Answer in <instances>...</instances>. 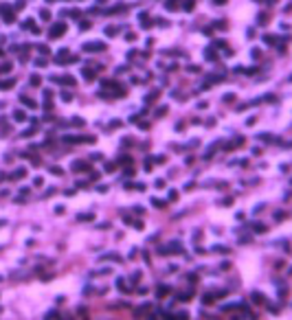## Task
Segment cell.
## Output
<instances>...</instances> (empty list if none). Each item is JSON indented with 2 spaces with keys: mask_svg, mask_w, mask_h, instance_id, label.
<instances>
[{
  "mask_svg": "<svg viewBox=\"0 0 292 320\" xmlns=\"http://www.w3.org/2000/svg\"><path fill=\"white\" fill-rule=\"evenodd\" d=\"M62 99H64V101H70V99H73V97H70L68 92H62Z\"/></svg>",
  "mask_w": 292,
  "mask_h": 320,
  "instance_id": "12",
  "label": "cell"
},
{
  "mask_svg": "<svg viewBox=\"0 0 292 320\" xmlns=\"http://www.w3.org/2000/svg\"><path fill=\"white\" fill-rule=\"evenodd\" d=\"M40 18H42V20H51V13L46 11V9H42V11H40Z\"/></svg>",
  "mask_w": 292,
  "mask_h": 320,
  "instance_id": "6",
  "label": "cell"
},
{
  "mask_svg": "<svg viewBox=\"0 0 292 320\" xmlns=\"http://www.w3.org/2000/svg\"><path fill=\"white\" fill-rule=\"evenodd\" d=\"M0 55H2V50H0Z\"/></svg>",
  "mask_w": 292,
  "mask_h": 320,
  "instance_id": "13",
  "label": "cell"
},
{
  "mask_svg": "<svg viewBox=\"0 0 292 320\" xmlns=\"http://www.w3.org/2000/svg\"><path fill=\"white\" fill-rule=\"evenodd\" d=\"M13 83H16L13 79H2L0 81V90H9V88H13Z\"/></svg>",
  "mask_w": 292,
  "mask_h": 320,
  "instance_id": "3",
  "label": "cell"
},
{
  "mask_svg": "<svg viewBox=\"0 0 292 320\" xmlns=\"http://www.w3.org/2000/svg\"><path fill=\"white\" fill-rule=\"evenodd\" d=\"M51 171L55 173V175H62V173H64V171H62V167H53V169H51Z\"/></svg>",
  "mask_w": 292,
  "mask_h": 320,
  "instance_id": "10",
  "label": "cell"
},
{
  "mask_svg": "<svg viewBox=\"0 0 292 320\" xmlns=\"http://www.w3.org/2000/svg\"><path fill=\"white\" fill-rule=\"evenodd\" d=\"M84 77H86V79H92L94 75H92V70H88V68H84Z\"/></svg>",
  "mask_w": 292,
  "mask_h": 320,
  "instance_id": "7",
  "label": "cell"
},
{
  "mask_svg": "<svg viewBox=\"0 0 292 320\" xmlns=\"http://www.w3.org/2000/svg\"><path fill=\"white\" fill-rule=\"evenodd\" d=\"M31 86H40V77H37V75L31 77Z\"/></svg>",
  "mask_w": 292,
  "mask_h": 320,
  "instance_id": "9",
  "label": "cell"
},
{
  "mask_svg": "<svg viewBox=\"0 0 292 320\" xmlns=\"http://www.w3.org/2000/svg\"><path fill=\"white\" fill-rule=\"evenodd\" d=\"M13 116H16V121H24V112H22V110H16V112H13Z\"/></svg>",
  "mask_w": 292,
  "mask_h": 320,
  "instance_id": "4",
  "label": "cell"
},
{
  "mask_svg": "<svg viewBox=\"0 0 292 320\" xmlns=\"http://www.w3.org/2000/svg\"><path fill=\"white\" fill-rule=\"evenodd\" d=\"M22 101H24L26 108H35V101H31V99H22Z\"/></svg>",
  "mask_w": 292,
  "mask_h": 320,
  "instance_id": "8",
  "label": "cell"
},
{
  "mask_svg": "<svg viewBox=\"0 0 292 320\" xmlns=\"http://www.w3.org/2000/svg\"><path fill=\"white\" fill-rule=\"evenodd\" d=\"M26 175V169H18V171L13 173V178H24Z\"/></svg>",
  "mask_w": 292,
  "mask_h": 320,
  "instance_id": "5",
  "label": "cell"
},
{
  "mask_svg": "<svg viewBox=\"0 0 292 320\" xmlns=\"http://www.w3.org/2000/svg\"><path fill=\"white\" fill-rule=\"evenodd\" d=\"M37 50H40L42 55H46V53H49V48H46V46H37Z\"/></svg>",
  "mask_w": 292,
  "mask_h": 320,
  "instance_id": "11",
  "label": "cell"
},
{
  "mask_svg": "<svg viewBox=\"0 0 292 320\" xmlns=\"http://www.w3.org/2000/svg\"><path fill=\"white\" fill-rule=\"evenodd\" d=\"M64 31H66V24H64V22H57V24H53V26H51L49 35H51V37H62V35H64Z\"/></svg>",
  "mask_w": 292,
  "mask_h": 320,
  "instance_id": "1",
  "label": "cell"
},
{
  "mask_svg": "<svg viewBox=\"0 0 292 320\" xmlns=\"http://www.w3.org/2000/svg\"><path fill=\"white\" fill-rule=\"evenodd\" d=\"M106 48V44H101V42H90L84 46V50H88V53H94V50H103Z\"/></svg>",
  "mask_w": 292,
  "mask_h": 320,
  "instance_id": "2",
  "label": "cell"
}]
</instances>
